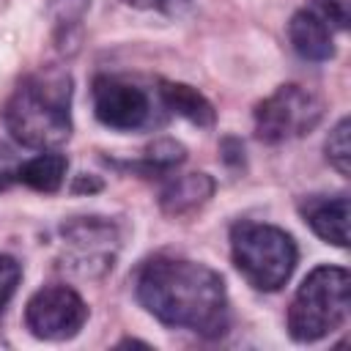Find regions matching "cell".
Listing matches in <instances>:
<instances>
[{"mask_svg": "<svg viewBox=\"0 0 351 351\" xmlns=\"http://www.w3.org/2000/svg\"><path fill=\"white\" fill-rule=\"evenodd\" d=\"M137 302L165 326L200 337H222L230 326V302L222 277L197 261L156 255L134 277Z\"/></svg>", "mask_w": 351, "mask_h": 351, "instance_id": "cell-1", "label": "cell"}, {"mask_svg": "<svg viewBox=\"0 0 351 351\" xmlns=\"http://www.w3.org/2000/svg\"><path fill=\"white\" fill-rule=\"evenodd\" d=\"M5 129L36 151H55L71 137V77L58 66L27 74L5 104Z\"/></svg>", "mask_w": 351, "mask_h": 351, "instance_id": "cell-2", "label": "cell"}, {"mask_svg": "<svg viewBox=\"0 0 351 351\" xmlns=\"http://www.w3.org/2000/svg\"><path fill=\"white\" fill-rule=\"evenodd\" d=\"M351 277L343 266H315L293 293L288 307V335L296 343H318L348 318Z\"/></svg>", "mask_w": 351, "mask_h": 351, "instance_id": "cell-3", "label": "cell"}, {"mask_svg": "<svg viewBox=\"0 0 351 351\" xmlns=\"http://www.w3.org/2000/svg\"><path fill=\"white\" fill-rule=\"evenodd\" d=\"M230 258L255 291H280L296 269V241L266 222H236L230 228Z\"/></svg>", "mask_w": 351, "mask_h": 351, "instance_id": "cell-4", "label": "cell"}, {"mask_svg": "<svg viewBox=\"0 0 351 351\" xmlns=\"http://www.w3.org/2000/svg\"><path fill=\"white\" fill-rule=\"evenodd\" d=\"M324 115V101L302 85H280L255 107V137L261 143L277 145L307 134L318 126Z\"/></svg>", "mask_w": 351, "mask_h": 351, "instance_id": "cell-5", "label": "cell"}, {"mask_svg": "<svg viewBox=\"0 0 351 351\" xmlns=\"http://www.w3.org/2000/svg\"><path fill=\"white\" fill-rule=\"evenodd\" d=\"M93 96V112L99 118V123H104L107 129L115 132H140L151 123H156V101L151 99V93L126 80V77H115V74H99L93 80L90 88Z\"/></svg>", "mask_w": 351, "mask_h": 351, "instance_id": "cell-6", "label": "cell"}, {"mask_svg": "<svg viewBox=\"0 0 351 351\" xmlns=\"http://www.w3.org/2000/svg\"><path fill=\"white\" fill-rule=\"evenodd\" d=\"M88 321L85 299L69 285H47L27 299L25 326L38 340H69Z\"/></svg>", "mask_w": 351, "mask_h": 351, "instance_id": "cell-7", "label": "cell"}, {"mask_svg": "<svg viewBox=\"0 0 351 351\" xmlns=\"http://www.w3.org/2000/svg\"><path fill=\"white\" fill-rule=\"evenodd\" d=\"M66 263L82 277H99L112 269L118 255V228L101 217H80L60 228Z\"/></svg>", "mask_w": 351, "mask_h": 351, "instance_id": "cell-8", "label": "cell"}, {"mask_svg": "<svg viewBox=\"0 0 351 351\" xmlns=\"http://www.w3.org/2000/svg\"><path fill=\"white\" fill-rule=\"evenodd\" d=\"M302 219L318 239L335 247H348V195H310L299 203Z\"/></svg>", "mask_w": 351, "mask_h": 351, "instance_id": "cell-9", "label": "cell"}, {"mask_svg": "<svg viewBox=\"0 0 351 351\" xmlns=\"http://www.w3.org/2000/svg\"><path fill=\"white\" fill-rule=\"evenodd\" d=\"M332 30L335 27L326 22V16H321L315 8L304 5L288 22V41L299 58L321 63V60H329L335 55Z\"/></svg>", "mask_w": 351, "mask_h": 351, "instance_id": "cell-10", "label": "cell"}, {"mask_svg": "<svg viewBox=\"0 0 351 351\" xmlns=\"http://www.w3.org/2000/svg\"><path fill=\"white\" fill-rule=\"evenodd\" d=\"M211 195H214V181L206 173H186V176L170 178L162 186L159 206L170 217H184L197 211L203 203H208Z\"/></svg>", "mask_w": 351, "mask_h": 351, "instance_id": "cell-11", "label": "cell"}, {"mask_svg": "<svg viewBox=\"0 0 351 351\" xmlns=\"http://www.w3.org/2000/svg\"><path fill=\"white\" fill-rule=\"evenodd\" d=\"M156 96H159V104L181 118H186L189 123L195 126H214V104L192 85L186 82H173V80H159V88H156Z\"/></svg>", "mask_w": 351, "mask_h": 351, "instance_id": "cell-12", "label": "cell"}, {"mask_svg": "<svg viewBox=\"0 0 351 351\" xmlns=\"http://www.w3.org/2000/svg\"><path fill=\"white\" fill-rule=\"evenodd\" d=\"M66 156L58 154V151H41L38 156L27 159V162H19V170H16V181L25 184L27 189H36V192H58L63 178H66Z\"/></svg>", "mask_w": 351, "mask_h": 351, "instance_id": "cell-13", "label": "cell"}, {"mask_svg": "<svg viewBox=\"0 0 351 351\" xmlns=\"http://www.w3.org/2000/svg\"><path fill=\"white\" fill-rule=\"evenodd\" d=\"M184 159H186V151H184L181 143H176V140H159V143H154L140 159L126 162L123 167L137 170V173H143V176H167V173H170L173 167H178Z\"/></svg>", "mask_w": 351, "mask_h": 351, "instance_id": "cell-14", "label": "cell"}, {"mask_svg": "<svg viewBox=\"0 0 351 351\" xmlns=\"http://www.w3.org/2000/svg\"><path fill=\"white\" fill-rule=\"evenodd\" d=\"M90 0H52V19H55V33L58 41H71V30L80 27Z\"/></svg>", "mask_w": 351, "mask_h": 351, "instance_id": "cell-15", "label": "cell"}, {"mask_svg": "<svg viewBox=\"0 0 351 351\" xmlns=\"http://www.w3.org/2000/svg\"><path fill=\"white\" fill-rule=\"evenodd\" d=\"M348 129H351V121L348 118H340L337 126L329 132L326 137V162L340 173V176H348V159H351V143H348Z\"/></svg>", "mask_w": 351, "mask_h": 351, "instance_id": "cell-16", "label": "cell"}, {"mask_svg": "<svg viewBox=\"0 0 351 351\" xmlns=\"http://www.w3.org/2000/svg\"><path fill=\"white\" fill-rule=\"evenodd\" d=\"M19 277H22L19 261L11 258V255H0V318H3V313H5V307L11 302V296H14V291L19 285Z\"/></svg>", "mask_w": 351, "mask_h": 351, "instance_id": "cell-17", "label": "cell"}, {"mask_svg": "<svg viewBox=\"0 0 351 351\" xmlns=\"http://www.w3.org/2000/svg\"><path fill=\"white\" fill-rule=\"evenodd\" d=\"M310 8H315L335 30H346L348 25V0H310Z\"/></svg>", "mask_w": 351, "mask_h": 351, "instance_id": "cell-18", "label": "cell"}, {"mask_svg": "<svg viewBox=\"0 0 351 351\" xmlns=\"http://www.w3.org/2000/svg\"><path fill=\"white\" fill-rule=\"evenodd\" d=\"M16 170H19V159L5 143H0V192L16 181Z\"/></svg>", "mask_w": 351, "mask_h": 351, "instance_id": "cell-19", "label": "cell"}, {"mask_svg": "<svg viewBox=\"0 0 351 351\" xmlns=\"http://www.w3.org/2000/svg\"><path fill=\"white\" fill-rule=\"evenodd\" d=\"M132 8H143V11H162V14H178L181 5H186V0H123Z\"/></svg>", "mask_w": 351, "mask_h": 351, "instance_id": "cell-20", "label": "cell"}, {"mask_svg": "<svg viewBox=\"0 0 351 351\" xmlns=\"http://www.w3.org/2000/svg\"><path fill=\"white\" fill-rule=\"evenodd\" d=\"M80 189H88V192H96V189H101V184L99 181H85V176H80V181L74 184V192H80Z\"/></svg>", "mask_w": 351, "mask_h": 351, "instance_id": "cell-21", "label": "cell"}, {"mask_svg": "<svg viewBox=\"0 0 351 351\" xmlns=\"http://www.w3.org/2000/svg\"><path fill=\"white\" fill-rule=\"evenodd\" d=\"M118 346H148V343H143V340H132V337H126V340H121Z\"/></svg>", "mask_w": 351, "mask_h": 351, "instance_id": "cell-22", "label": "cell"}]
</instances>
